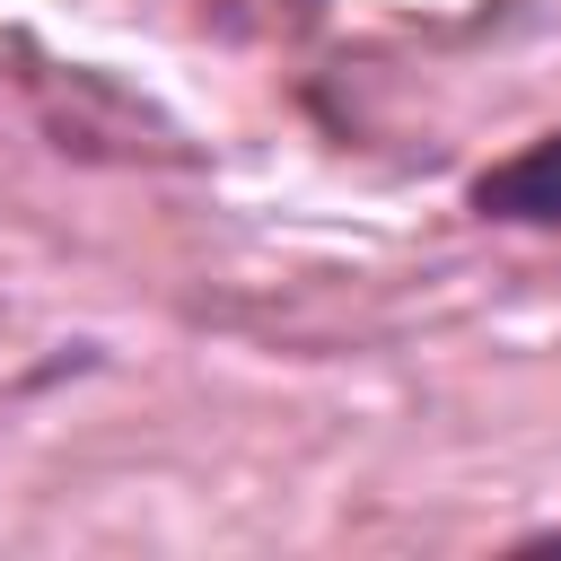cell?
Masks as SVG:
<instances>
[{"mask_svg":"<svg viewBox=\"0 0 561 561\" xmlns=\"http://www.w3.org/2000/svg\"><path fill=\"white\" fill-rule=\"evenodd\" d=\"M473 210L508 219V228H561V131L508 149L500 167L473 175Z\"/></svg>","mask_w":561,"mask_h":561,"instance_id":"obj_1","label":"cell"},{"mask_svg":"<svg viewBox=\"0 0 561 561\" xmlns=\"http://www.w3.org/2000/svg\"><path fill=\"white\" fill-rule=\"evenodd\" d=\"M526 552H561V535H535V543H526Z\"/></svg>","mask_w":561,"mask_h":561,"instance_id":"obj_2","label":"cell"}]
</instances>
